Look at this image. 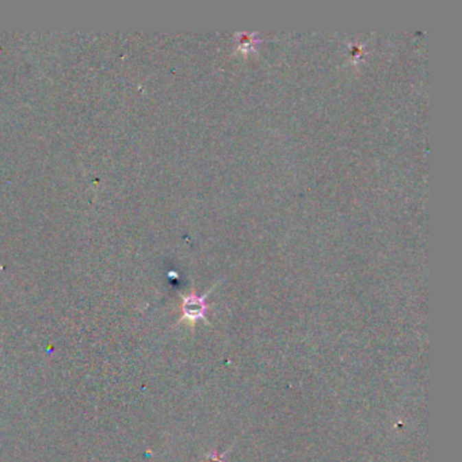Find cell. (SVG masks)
I'll list each match as a JSON object with an SVG mask.
<instances>
[{"instance_id": "2", "label": "cell", "mask_w": 462, "mask_h": 462, "mask_svg": "<svg viewBox=\"0 0 462 462\" xmlns=\"http://www.w3.org/2000/svg\"><path fill=\"white\" fill-rule=\"evenodd\" d=\"M227 453H228V452L218 454V453L213 452V453H209V454H207V459L210 460V462H225V454H227Z\"/></svg>"}, {"instance_id": "1", "label": "cell", "mask_w": 462, "mask_h": 462, "mask_svg": "<svg viewBox=\"0 0 462 462\" xmlns=\"http://www.w3.org/2000/svg\"><path fill=\"white\" fill-rule=\"evenodd\" d=\"M206 293L205 296H196L192 294L189 297L183 299V319H189L192 321H197L200 319H204L207 310L206 305Z\"/></svg>"}]
</instances>
